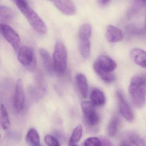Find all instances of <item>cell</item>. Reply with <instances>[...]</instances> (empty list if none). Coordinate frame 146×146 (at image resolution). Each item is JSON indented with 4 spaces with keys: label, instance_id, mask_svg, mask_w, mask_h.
<instances>
[{
    "label": "cell",
    "instance_id": "8992f818",
    "mask_svg": "<svg viewBox=\"0 0 146 146\" xmlns=\"http://www.w3.org/2000/svg\"><path fill=\"white\" fill-rule=\"evenodd\" d=\"M93 67L97 68L104 72H111L116 68L117 64L109 56L101 55L94 62Z\"/></svg>",
    "mask_w": 146,
    "mask_h": 146
},
{
    "label": "cell",
    "instance_id": "44dd1931",
    "mask_svg": "<svg viewBox=\"0 0 146 146\" xmlns=\"http://www.w3.org/2000/svg\"><path fill=\"white\" fill-rule=\"evenodd\" d=\"M84 118L88 125L90 126H94L97 125L100 121V117L96 111L84 115Z\"/></svg>",
    "mask_w": 146,
    "mask_h": 146
},
{
    "label": "cell",
    "instance_id": "ac0fdd59",
    "mask_svg": "<svg viewBox=\"0 0 146 146\" xmlns=\"http://www.w3.org/2000/svg\"><path fill=\"white\" fill-rule=\"evenodd\" d=\"M82 135V125L77 126L74 129L70 138L69 142V146L75 145L78 143L81 139Z\"/></svg>",
    "mask_w": 146,
    "mask_h": 146
},
{
    "label": "cell",
    "instance_id": "30bf717a",
    "mask_svg": "<svg viewBox=\"0 0 146 146\" xmlns=\"http://www.w3.org/2000/svg\"><path fill=\"white\" fill-rule=\"evenodd\" d=\"M105 36L107 41L111 43L117 42L123 39L121 31L111 25H110L106 27Z\"/></svg>",
    "mask_w": 146,
    "mask_h": 146
},
{
    "label": "cell",
    "instance_id": "603a6c76",
    "mask_svg": "<svg viewBox=\"0 0 146 146\" xmlns=\"http://www.w3.org/2000/svg\"><path fill=\"white\" fill-rule=\"evenodd\" d=\"M82 110L84 115H87L90 113L96 111L95 106L90 101H83L82 102Z\"/></svg>",
    "mask_w": 146,
    "mask_h": 146
},
{
    "label": "cell",
    "instance_id": "484cf974",
    "mask_svg": "<svg viewBox=\"0 0 146 146\" xmlns=\"http://www.w3.org/2000/svg\"><path fill=\"white\" fill-rule=\"evenodd\" d=\"M129 140L135 146H146L144 140L136 134L131 135L129 137Z\"/></svg>",
    "mask_w": 146,
    "mask_h": 146
},
{
    "label": "cell",
    "instance_id": "ba28073f",
    "mask_svg": "<svg viewBox=\"0 0 146 146\" xmlns=\"http://www.w3.org/2000/svg\"><path fill=\"white\" fill-rule=\"evenodd\" d=\"M18 60L23 66H30L35 60L32 49L28 46H23L20 48Z\"/></svg>",
    "mask_w": 146,
    "mask_h": 146
},
{
    "label": "cell",
    "instance_id": "f1b7e54d",
    "mask_svg": "<svg viewBox=\"0 0 146 146\" xmlns=\"http://www.w3.org/2000/svg\"><path fill=\"white\" fill-rule=\"evenodd\" d=\"M120 146H132V145L128 141H122Z\"/></svg>",
    "mask_w": 146,
    "mask_h": 146
},
{
    "label": "cell",
    "instance_id": "d6986e66",
    "mask_svg": "<svg viewBox=\"0 0 146 146\" xmlns=\"http://www.w3.org/2000/svg\"><path fill=\"white\" fill-rule=\"evenodd\" d=\"M81 54L83 58L87 59L90 56L91 46L89 40H80Z\"/></svg>",
    "mask_w": 146,
    "mask_h": 146
},
{
    "label": "cell",
    "instance_id": "5b68a950",
    "mask_svg": "<svg viewBox=\"0 0 146 146\" xmlns=\"http://www.w3.org/2000/svg\"><path fill=\"white\" fill-rule=\"evenodd\" d=\"M25 96L23 83L21 79L17 80L15 86V91L13 96V106L17 112L23 110L25 104Z\"/></svg>",
    "mask_w": 146,
    "mask_h": 146
},
{
    "label": "cell",
    "instance_id": "7a4b0ae2",
    "mask_svg": "<svg viewBox=\"0 0 146 146\" xmlns=\"http://www.w3.org/2000/svg\"><path fill=\"white\" fill-rule=\"evenodd\" d=\"M13 1L36 31L40 34H46L47 28L45 23L30 7L27 0H13Z\"/></svg>",
    "mask_w": 146,
    "mask_h": 146
},
{
    "label": "cell",
    "instance_id": "5bb4252c",
    "mask_svg": "<svg viewBox=\"0 0 146 146\" xmlns=\"http://www.w3.org/2000/svg\"><path fill=\"white\" fill-rule=\"evenodd\" d=\"M76 82L79 90L83 98H87L88 87L87 80L85 76L83 74H79L76 75Z\"/></svg>",
    "mask_w": 146,
    "mask_h": 146
},
{
    "label": "cell",
    "instance_id": "f546056e",
    "mask_svg": "<svg viewBox=\"0 0 146 146\" xmlns=\"http://www.w3.org/2000/svg\"><path fill=\"white\" fill-rule=\"evenodd\" d=\"M110 0H98L99 2L101 3V4L104 5V4H106L108 3Z\"/></svg>",
    "mask_w": 146,
    "mask_h": 146
},
{
    "label": "cell",
    "instance_id": "6da1fadb",
    "mask_svg": "<svg viewBox=\"0 0 146 146\" xmlns=\"http://www.w3.org/2000/svg\"><path fill=\"white\" fill-rule=\"evenodd\" d=\"M129 92L133 105L141 109L145 104L146 80L140 76H133L129 86Z\"/></svg>",
    "mask_w": 146,
    "mask_h": 146
},
{
    "label": "cell",
    "instance_id": "7c38bea8",
    "mask_svg": "<svg viewBox=\"0 0 146 146\" xmlns=\"http://www.w3.org/2000/svg\"><path fill=\"white\" fill-rule=\"evenodd\" d=\"M130 55L135 63L138 66L146 68V52L139 48L131 50Z\"/></svg>",
    "mask_w": 146,
    "mask_h": 146
},
{
    "label": "cell",
    "instance_id": "e0dca14e",
    "mask_svg": "<svg viewBox=\"0 0 146 146\" xmlns=\"http://www.w3.org/2000/svg\"><path fill=\"white\" fill-rule=\"evenodd\" d=\"M92 32V27L90 25L85 24L82 25L79 30L80 40H89Z\"/></svg>",
    "mask_w": 146,
    "mask_h": 146
},
{
    "label": "cell",
    "instance_id": "52a82bcc",
    "mask_svg": "<svg viewBox=\"0 0 146 146\" xmlns=\"http://www.w3.org/2000/svg\"><path fill=\"white\" fill-rule=\"evenodd\" d=\"M117 95L119 103L120 113L127 121L132 122L134 119V115L131 107L121 92H117Z\"/></svg>",
    "mask_w": 146,
    "mask_h": 146
},
{
    "label": "cell",
    "instance_id": "4fadbf2b",
    "mask_svg": "<svg viewBox=\"0 0 146 146\" xmlns=\"http://www.w3.org/2000/svg\"><path fill=\"white\" fill-rule=\"evenodd\" d=\"M91 102L95 106H103L106 101L104 93L99 89L95 88L92 90L90 95Z\"/></svg>",
    "mask_w": 146,
    "mask_h": 146
},
{
    "label": "cell",
    "instance_id": "ffe728a7",
    "mask_svg": "<svg viewBox=\"0 0 146 146\" xmlns=\"http://www.w3.org/2000/svg\"><path fill=\"white\" fill-rule=\"evenodd\" d=\"M93 68L96 74L103 80L107 82H111L115 80V76L111 72H104L97 68Z\"/></svg>",
    "mask_w": 146,
    "mask_h": 146
},
{
    "label": "cell",
    "instance_id": "4316f807",
    "mask_svg": "<svg viewBox=\"0 0 146 146\" xmlns=\"http://www.w3.org/2000/svg\"><path fill=\"white\" fill-rule=\"evenodd\" d=\"M44 141L48 146H60L57 140L50 135H48L44 137Z\"/></svg>",
    "mask_w": 146,
    "mask_h": 146
},
{
    "label": "cell",
    "instance_id": "9a60e30c",
    "mask_svg": "<svg viewBox=\"0 0 146 146\" xmlns=\"http://www.w3.org/2000/svg\"><path fill=\"white\" fill-rule=\"evenodd\" d=\"M0 125L5 130L9 129L10 127L8 113L6 107L3 104L0 106Z\"/></svg>",
    "mask_w": 146,
    "mask_h": 146
},
{
    "label": "cell",
    "instance_id": "836d02e7",
    "mask_svg": "<svg viewBox=\"0 0 146 146\" xmlns=\"http://www.w3.org/2000/svg\"></svg>",
    "mask_w": 146,
    "mask_h": 146
},
{
    "label": "cell",
    "instance_id": "8fae6325",
    "mask_svg": "<svg viewBox=\"0 0 146 146\" xmlns=\"http://www.w3.org/2000/svg\"><path fill=\"white\" fill-rule=\"evenodd\" d=\"M39 52L45 70L49 74L52 75L54 70L53 60L48 50L44 48L40 49Z\"/></svg>",
    "mask_w": 146,
    "mask_h": 146
},
{
    "label": "cell",
    "instance_id": "9c48e42d",
    "mask_svg": "<svg viewBox=\"0 0 146 146\" xmlns=\"http://www.w3.org/2000/svg\"><path fill=\"white\" fill-rule=\"evenodd\" d=\"M64 14L73 15L76 13L74 4L71 0H49Z\"/></svg>",
    "mask_w": 146,
    "mask_h": 146
},
{
    "label": "cell",
    "instance_id": "83f0119b",
    "mask_svg": "<svg viewBox=\"0 0 146 146\" xmlns=\"http://www.w3.org/2000/svg\"><path fill=\"white\" fill-rule=\"evenodd\" d=\"M102 146H113L112 143L107 139L102 140Z\"/></svg>",
    "mask_w": 146,
    "mask_h": 146
},
{
    "label": "cell",
    "instance_id": "cb8c5ba5",
    "mask_svg": "<svg viewBox=\"0 0 146 146\" xmlns=\"http://www.w3.org/2000/svg\"><path fill=\"white\" fill-rule=\"evenodd\" d=\"M84 146H102V141L98 137H89L85 141Z\"/></svg>",
    "mask_w": 146,
    "mask_h": 146
},
{
    "label": "cell",
    "instance_id": "1f68e13d",
    "mask_svg": "<svg viewBox=\"0 0 146 146\" xmlns=\"http://www.w3.org/2000/svg\"><path fill=\"white\" fill-rule=\"evenodd\" d=\"M69 146H79L77 145H76V144H75V145H72Z\"/></svg>",
    "mask_w": 146,
    "mask_h": 146
},
{
    "label": "cell",
    "instance_id": "2e32d148",
    "mask_svg": "<svg viewBox=\"0 0 146 146\" xmlns=\"http://www.w3.org/2000/svg\"><path fill=\"white\" fill-rule=\"evenodd\" d=\"M26 140L31 146L40 145V137L37 130L34 128H31L27 132Z\"/></svg>",
    "mask_w": 146,
    "mask_h": 146
},
{
    "label": "cell",
    "instance_id": "7402d4cb",
    "mask_svg": "<svg viewBox=\"0 0 146 146\" xmlns=\"http://www.w3.org/2000/svg\"><path fill=\"white\" fill-rule=\"evenodd\" d=\"M118 125V118L115 117L112 118L109 123L107 128V132L109 136L113 137L115 135L117 131Z\"/></svg>",
    "mask_w": 146,
    "mask_h": 146
},
{
    "label": "cell",
    "instance_id": "d4e9b609",
    "mask_svg": "<svg viewBox=\"0 0 146 146\" xmlns=\"http://www.w3.org/2000/svg\"><path fill=\"white\" fill-rule=\"evenodd\" d=\"M14 15L13 9L6 6H0V16L3 18H10Z\"/></svg>",
    "mask_w": 146,
    "mask_h": 146
},
{
    "label": "cell",
    "instance_id": "d6a6232c",
    "mask_svg": "<svg viewBox=\"0 0 146 146\" xmlns=\"http://www.w3.org/2000/svg\"><path fill=\"white\" fill-rule=\"evenodd\" d=\"M41 146L40 145H36V146Z\"/></svg>",
    "mask_w": 146,
    "mask_h": 146
},
{
    "label": "cell",
    "instance_id": "4dcf8cb0",
    "mask_svg": "<svg viewBox=\"0 0 146 146\" xmlns=\"http://www.w3.org/2000/svg\"><path fill=\"white\" fill-rule=\"evenodd\" d=\"M142 1L146 4V0H142Z\"/></svg>",
    "mask_w": 146,
    "mask_h": 146
},
{
    "label": "cell",
    "instance_id": "3957f363",
    "mask_svg": "<svg viewBox=\"0 0 146 146\" xmlns=\"http://www.w3.org/2000/svg\"><path fill=\"white\" fill-rule=\"evenodd\" d=\"M68 54L65 45L60 41L56 42L54 49L53 62L54 70L58 74L65 72L67 65Z\"/></svg>",
    "mask_w": 146,
    "mask_h": 146
},
{
    "label": "cell",
    "instance_id": "277c9868",
    "mask_svg": "<svg viewBox=\"0 0 146 146\" xmlns=\"http://www.w3.org/2000/svg\"><path fill=\"white\" fill-rule=\"evenodd\" d=\"M0 32L3 37L11 44L15 52H18L20 49L21 40L17 32L8 25L0 24Z\"/></svg>",
    "mask_w": 146,
    "mask_h": 146
}]
</instances>
